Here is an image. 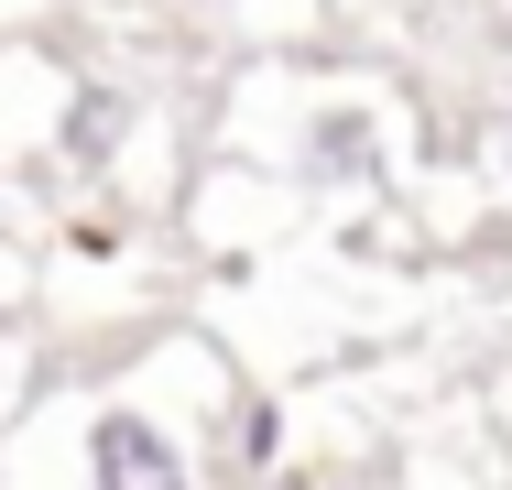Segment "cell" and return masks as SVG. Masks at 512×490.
Wrapping results in <instances>:
<instances>
[{
  "mask_svg": "<svg viewBox=\"0 0 512 490\" xmlns=\"http://www.w3.org/2000/svg\"><path fill=\"white\" fill-rule=\"evenodd\" d=\"M88 490H197V469L153 414L109 403V414H88Z\"/></svg>",
  "mask_w": 512,
  "mask_h": 490,
  "instance_id": "cell-1",
  "label": "cell"
},
{
  "mask_svg": "<svg viewBox=\"0 0 512 490\" xmlns=\"http://www.w3.org/2000/svg\"><path fill=\"white\" fill-rule=\"evenodd\" d=\"M55 142H66V164H77V175H109V164H120V142H131V98L99 88V77H77V88H66V120H55Z\"/></svg>",
  "mask_w": 512,
  "mask_h": 490,
  "instance_id": "cell-2",
  "label": "cell"
},
{
  "mask_svg": "<svg viewBox=\"0 0 512 490\" xmlns=\"http://www.w3.org/2000/svg\"><path fill=\"white\" fill-rule=\"evenodd\" d=\"M306 175H316V186H371V175H382L371 109H349V98H338V109H316V120H306Z\"/></svg>",
  "mask_w": 512,
  "mask_h": 490,
  "instance_id": "cell-3",
  "label": "cell"
},
{
  "mask_svg": "<svg viewBox=\"0 0 512 490\" xmlns=\"http://www.w3.org/2000/svg\"><path fill=\"white\" fill-rule=\"evenodd\" d=\"M273 436H284V414H273V403H251V414H240V458L262 469V458H273Z\"/></svg>",
  "mask_w": 512,
  "mask_h": 490,
  "instance_id": "cell-4",
  "label": "cell"
}]
</instances>
